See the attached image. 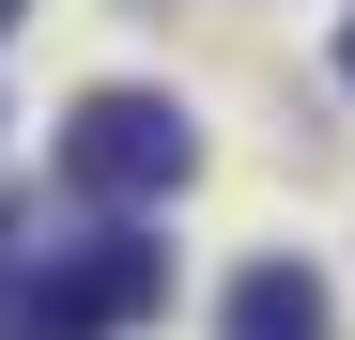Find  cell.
<instances>
[{"label": "cell", "instance_id": "cell-2", "mask_svg": "<svg viewBox=\"0 0 355 340\" xmlns=\"http://www.w3.org/2000/svg\"><path fill=\"white\" fill-rule=\"evenodd\" d=\"M186 170H201V139H186L170 93H78V124H62V186L78 201H170Z\"/></svg>", "mask_w": 355, "mask_h": 340}, {"label": "cell", "instance_id": "cell-4", "mask_svg": "<svg viewBox=\"0 0 355 340\" xmlns=\"http://www.w3.org/2000/svg\"><path fill=\"white\" fill-rule=\"evenodd\" d=\"M340 78H355V16H340Z\"/></svg>", "mask_w": 355, "mask_h": 340}, {"label": "cell", "instance_id": "cell-5", "mask_svg": "<svg viewBox=\"0 0 355 340\" xmlns=\"http://www.w3.org/2000/svg\"><path fill=\"white\" fill-rule=\"evenodd\" d=\"M0 31H16V0H0Z\"/></svg>", "mask_w": 355, "mask_h": 340}, {"label": "cell", "instance_id": "cell-3", "mask_svg": "<svg viewBox=\"0 0 355 340\" xmlns=\"http://www.w3.org/2000/svg\"><path fill=\"white\" fill-rule=\"evenodd\" d=\"M216 340H324V278L309 263H248L232 309H216Z\"/></svg>", "mask_w": 355, "mask_h": 340}, {"label": "cell", "instance_id": "cell-1", "mask_svg": "<svg viewBox=\"0 0 355 340\" xmlns=\"http://www.w3.org/2000/svg\"><path fill=\"white\" fill-rule=\"evenodd\" d=\"M155 294H170V248L93 232V248H46V278H16V294H0V340H124Z\"/></svg>", "mask_w": 355, "mask_h": 340}]
</instances>
